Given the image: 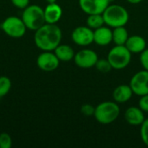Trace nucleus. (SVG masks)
Instances as JSON below:
<instances>
[{
    "label": "nucleus",
    "instance_id": "obj_18",
    "mask_svg": "<svg viewBox=\"0 0 148 148\" xmlns=\"http://www.w3.org/2000/svg\"><path fill=\"white\" fill-rule=\"evenodd\" d=\"M128 32L125 26L114 28L113 30V42L115 45H125L128 39Z\"/></svg>",
    "mask_w": 148,
    "mask_h": 148
},
{
    "label": "nucleus",
    "instance_id": "obj_8",
    "mask_svg": "<svg viewBox=\"0 0 148 148\" xmlns=\"http://www.w3.org/2000/svg\"><path fill=\"white\" fill-rule=\"evenodd\" d=\"M97 54L92 49H82L75 54L74 61L75 63L82 69H90L95 67L98 61Z\"/></svg>",
    "mask_w": 148,
    "mask_h": 148
},
{
    "label": "nucleus",
    "instance_id": "obj_23",
    "mask_svg": "<svg viewBox=\"0 0 148 148\" xmlns=\"http://www.w3.org/2000/svg\"><path fill=\"white\" fill-rule=\"evenodd\" d=\"M140 137L143 143L148 147V118L145 119L143 123L140 125Z\"/></svg>",
    "mask_w": 148,
    "mask_h": 148
},
{
    "label": "nucleus",
    "instance_id": "obj_19",
    "mask_svg": "<svg viewBox=\"0 0 148 148\" xmlns=\"http://www.w3.org/2000/svg\"><path fill=\"white\" fill-rule=\"evenodd\" d=\"M87 24L92 29H98V28L103 26V24H105V21H104L102 14L88 15V16L87 18Z\"/></svg>",
    "mask_w": 148,
    "mask_h": 148
},
{
    "label": "nucleus",
    "instance_id": "obj_15",
    "mask_svg": "<svg viewBox=\"0 0 148 148\" xmlns=\"http://www.w3.org/2000/svg\"><path fill=\"white\" fill-rule=\"evenodd\" d=\"M133 94L134 92L130 85L122 84L114 88L113 92V98L117 103H125L132 98Z\"/></svg>",
    "mask_w": 148,
    "mask_h": 148
},
{
    "label": "nucleus",
    "instance_id": "obj_26",
    "mask_svg": "<svg viewBox=\"0 0 148 148\" xmlns=\"http://www.w3.org/2000/svg\"><path fill=\"white\" fill-rule=\"evenodd\" d=\"M140 62L143 68L148 71V49H146L140 53Z\"/></svg>",
    "mask_w": 148,
    "mask_h": 148
},
{
    "label": "nucleus",
    "instance_id": "obj_30",
    "mask_svg": "<svg viewBox=\"0 0 148 148\" xmlns=\"http://www.w3.org/2000/svg\"><path fill=\"white\" fill-rule=\"evenodd\" d=\"M108 1H109V3H112V2H113V1H114V0H108Z\"/></svg>",
    "mask_w": 148,
    "mask_h": 148
},
{
    "label": "nucleus",
    "instance_id": "obj_1",
    "mask_svg": "<svg viewBox=\"0 0 148 148\" xmlns=\"http://www.w3.org/2000/svg\"><path fill=\"white\" fill-rule=\"evenodd\" d=\"M34 41L43 51H52L61 43L62 30L56 23H44L36 30Z\"/></svg>",
    "mask_w": 148,
    "mask_h": 148
},
{
    "label": "nucleus",
    "instance_id": "obj_5",
    "mask_svg": "<svg viewBox=\"0 0 148 148\" xmlns=\"http://www.w3.org/2000/svg\"><path fill=\"white\" fill-rule=\"evenodd\" d=\"M132 53L125 45H115L108 52L107 59L113 69H123L129 65Z\"/></svg>",
    "mask_w": 148,
    "mask_h": 148
},
{
    "label": "nucleus",
    "instance_id": "obj_9",
    "mask_svg": "<svg viewBox=\"0 0 148 148\" xmlns=\"http://www.w3.org/2000/svg\"><path fill=\"white\" fill-rule=\"evenodd\" d=\"M71 38L79 46H88L94 42V30L88 26H79L72 31Z\"/></svg>",
    "mask_w": 148,
    "mask_h": 148
},
{
    "label": "nucleus",
    "instance_id": "obj_28",
    "mask_svg": "<svg viewBox=\"0 0 148 148\" xmlns=\"http://www.w3.org/2000/svg\"><path fill=\"white\" fill-rule=\"evenodd\" d=\"M127 1L132 4H137V3H140L142 0H127Z\"/></svg>",
    "mask_w": 148,
    "mask_h": 148
},
{
    "label": "nucleus",
    "instance_id": "obj_2",
    "mask_svg": "<svg viewBox=\"0 0 148 148\" xmlns=\"http://www.w3.org/2000/svg\"><path fill=\"white\" fill-rule=\"evenodd\" d=\"M105 23L112 28L125 26L129 20L127 10L119 4H109L102 13Z\"/></svg>",
    "mask_w": 148,
    "mask_h": 148
},
{
    "label": "nucleus",
    "instance_id": "obj_11",
    "mask_svg": "<svg viewBox=\"0 0 148 148\" xmlns=\"http://www.w3.org/2000/svg\"><path fill=\"white\" fill-rule=\"evenodd\" d=\"M109 3L108 0H79L81 9L88 15L102 14Z\"/></svg>",
    "mask_w": 148,
    "mask_h": 148
},
{
    "label": "nucleus",
    "instance_id": "obj_20",
    "mask_svg": "<svg viewBox=\"0 0 148 148\" xmlns=\"http://www.w3.org/2000/svg\"><path fill=\"white\" fill-rule=\"evenodd\" d=\"M11 88V81L7 76H0V98L5 96Z\"/></svg>",
    "mask_w": 148,
    "mask_h": 148
},
{
    "label": "nucleus",
    "instance_id": "obj_27",
    "mask_svg": "<svg viewBox=\"0 0 148 148\" xmlns=\"http://www.w3.org/2000/svg\"><path fill=\"white\" fill-rule=\"evenodd\" d=\"M12 4L18 9H24L29 5V0H10Z\"/></svg>",
    "mask_w": 148,
    "mask_h": 148
},
{
    "label": "nucleus",
    "instance_id": "obj_4",
    "mask_svg": "<svg viewBox=\"0 0 148 148\" xmlns=\"http://www.w3.org/2000/svg\"><path fill=\"white\" fill-rule=\"evenodd\" d=\"M22 19L27 29L35 31L46 23L44 17V10L36 4L28 5L23 9Z\"/></svg>",
    "mask_w": 148,
    "mask_h": 148
},
{
    "label": "nucleus",
    "instance_id": "obj_7",
    "mask_svg": "<svg viewBox=\"0 0 148 148\" xmlns=\"http://www.w3.org/2000/svg\"><path fill=\"white\" fill-rule=\"evenodd\" d=\"M130 87L134 95L142 96L148 94V71L144 69L137 72L130 81Z\"/></svg>",
    "mask_w": 148,
    "mask_h": 148
},
{
    "label": "nucleus",
    "instance_id": "obj_14",
    "mask_svg": "<svg viewBox=\"0 0 148 148\" xmlns=\"http://www.w3.org/2000/svg\"><path fill=\"white\" fill-rule=\"evenodd\" d=\"M62 10L56 3H49L44 9V17L47 23H56L62 17Z\"/></svg>",
    "mask_w": 148,
    "mask_h": 148
},
{
    "label": "nucleus",
    "instance_id": "obj_3",
    "mask_svg": "<svg viewBox=\"0 0 148 148\" xmlns=\"http://www.w3.org/2000/svg\"><path fill=\"white\" fill-rule=\"evenodd\" d=\"M120 107L115 101H104L95 107L94 116L101 124L113 123L119 117Z\"/></svg>",
    "mask_w": 148,
    "mask_h": 148
},
{
    "label": "nucleus",
    "instance_id": "obj_24",
    "mask_svg": "<svg viewBox=\"0 0 148 148\" xmlns=\"http://www.w3.org/2000/svg\"><path fill=\"white\" fill-rule=\"evenodd\" d=\"M95 108H94L92 105L84 104L81 108V112L85 116H92L95 114Z\"/></svg>",
    "mask_w": 148,
    "mask_h": 148
},
{
    "label": "nucleus",
    "instance_id": "obj_12",
    "mask_svg": "<svg viewBox=\"0 0 148 148\" xmlns=\"http://www.w3.org/2000/svg\"><path fill=\"white\" fill-rule=\"evenodd\" d=\"M113 42V30L108 27H100L94 30V42L100 46H107Z\"/></svg>",
    "mask_w": 148,
    "mask_h": 148
},
{
    "label": "nucleus",
    "instance_id": "obj_22",
    "mask_svg": "<svg viewBox=\"0 0 148 148\" xmlns=\"http://www.w3.org/2000/svg\"><path fill=\"white\" fill-rule=\"evenodd\" d=\"M12 145L11 137L7 133L0 134V148H10Z\"/></svg>",
    "mask_w": 148,
    "mask_h": 148
},
{
    "label": "nucleus",
    "instance_id": "obj_29",
    "mask_svg": "<svg viewBox=\"0 0 148 148\" xmlns=\"http://www.w3.org/2000/svg\"><path fill=\"white\" fill-rule=\"evenodd\" d=\"M49 3H56V0H46Z\"/></svg>",
    "mask_w": 148,
    "mask_h": 148
},
{
    "label": "nucleus",
    "instance_id": "obj_16",
    "mask_svg": "<svg viewBox=\"0 0 148 148\" xmlns=\"http://www.w3.org/2000/svg\"><path fill=\"white\" fill-rule=\"evenodd\" d=\"M125 46L132 54H139L146 49V40L140 36H131L128 37Z\"/></svg>",
    "mask_w": 148,
    "mask_h": 148
},
{
    "label": "nucleus",
    "instance_id": "obj_21",
    "mask_svg": "<svg viewBox=\"0 0 148 148\" xmlns=\"http://www.w3.org/2000/svg\"><path fill=\"white\" fill-rule=\"evenodd\" d=\"M95 67L97 69V70H99L101 73H108L113 69L108 59H98Z\"/></svg>",
    "mask_w": 148,
    "mask_h": 148
},
{
    "label": "nucleus",
    "instance_id": "obj_6",
    "mask_svg": "<svg viewBox=\"0 0 148 148\" xmlns=\"http://www.w3.org/2000/svg\"><path fill=\"white\" fill-rule=\"evenodd\" d=\"M3 31L13 38H20L24 36L27 27L22 18L10 16L7 17L1 24Z\"/></svg>",
    "mask_w": 148,
    "mask_h": 148
},
{
    "label": "nucleus",
    "instance_id": "obj_13",
    "mask_svg": "<svg viewBox=\"0 0 148 148\" xmlns=\"http://www.w3.org/2000/svg\"><path fill=\"white\" fill-rule=\"evenodd\" d=\"M125 119L132 126H140L145 121L143 111L137 107H130L126 110Z\"/></svg>",
    "mask_w": 148,
    "mask_h": 148
},
{
    "label": "nucleus",
    "instance_id": "obj_10",
    "mask_svg": "<svg viewBox=\"0 0 148 148\" xmlns=\"http://www.w3.org/2000/svg\"><path fill=\"white\" fill-rule=\"evenodd\" d=\"M60 60L57 58L55 53L50 51H44L41 53L36 60L38 68L43 71L50 72L56 69L59 66Z\"/></svg>",
    "mask_w": 148,
    "mask_h": 148
},
{
    "label": "nucleus",
    "instance_id": "obj_25",
    "mask_svg": "<svg viewBox=\"0 0 148 148\" xmlns=\"http://www.w3.org/2000/svg\"><path fill=\"white\" fill-rule=\"evenodd\" d=\"M139 108L143 112H148V94L140 96L139 101Z\"/></svg>",
    "mask_w": 148,
    "mask_h": 148
},
{
    "label": "nucleus",
    "instance_id": "obj_17",
    "mask_svg": "<svg viewBox=\"0 0 148 148\" xmlns=\"http://www.w3.org/2000/svg\"><path fill=\"white\" fill-rule=\"evenodd\" d=\"M55 54L62 62H69L74 59L75 52L72 47L67 44H59L55 49Z\"/></svg>",
    "mask_w": 148,
    "mask_h": 148
}]
</instances>
